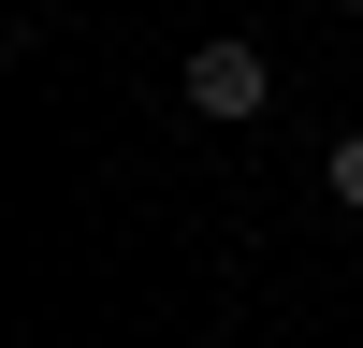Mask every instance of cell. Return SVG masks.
Here are the masks:
<instances>
[{"label":"cell","instance_id":"cell-2","mask_svg":"<svg viewBox=\"0 0 363 348\" xmlns=\"http://www.w3.org/2000/svg\"><path fill=\"white\" fill-rule=\"evenodd\" d=\"M335 203H349V218H363V131L335 145Z\"/></svg>","mask_w":363,"mask_h":348},{"label":"cell","instance_id":"cell-3","mask_svg":"<svg viewBox=\"0 0 363 348\" xmlns=\"http://www.w3.org/2000/svg\"><path fill=\"white\" fill-rule=\"evenodd\" d=\"M349 15H363V0H349Z\"/></svg>","mask_w":363,"mask_h":348},{"label":"cell","instance_id":"cell-1","mask_svg":"<svg viewBox=\"0 0 363 348\" xmlns=\"http://www.w3.org/2000/svg\"><path fill=\"white\" fill-rule=\"evenodd\" d=\"M189 102L218 116V131H233V116H262V102H277V73H262V44H203V58H189Z\"/></svg>","mask_w":363,"mask_h":348}]
</instances>
